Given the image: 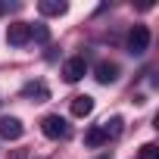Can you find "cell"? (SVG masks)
<instances>
[{
  "label": "cell",
  "instance_id": "obj_15",
  "mask_svg": "<svg viewBox=\"0 0 159 159\" xmlns=\"http://www.w3.org/2000/svg\"><path fill=\"white\" fill-rule=\"evenodd\" d=\"M3 13H7V3H0V16H3Z\"/></svg>",
  "mask_w": 159,
  "mask_h": 159
},
{
  "label": "cell",
  "instance_id": "obj_8",
  "mask_svg": "<svg viewBox=\"0 0 159 159\" xmlns=\"http://www.w3.org/2000/svg\"><path fill=\"white\" fill-rule=\"evenodd\" d=\"M38 13L41 16H66L69 13V3H66V0H41Z\"/></svg>",
  "mask_w": 159,
  "mask_h": 159
},
{
  "label": "cell",
  "instance_id": "obj_1",
  "mask_svg": "<svg viewBox=\"0 0 159 159\" xmlns=\"http://www.w3.org/2000/svg\"><path fill=\"white\" fill-rule=\"evenodd\" d=\"M147 47H150V28L147 25H134L128 31V53L131 56H143Z\"/></svg>",
  "mask_w": 159,
  "mask_h": 159
},
{
  "label": "cell",
  "instance_id": "obj_14",
  "mask_svg": "<svg viewBox=\"0 0 159 159\" xmlns=\"http://www.w3.org/2000/svg\"><path fill=\"white\" fill-rule=\"evenodd\" d=\"M13 159H28V156H25V153H16V156H13Z\"/></svg>",
  "mask_w": 159,
  "mask_h": 159
},
{
  "label": "cell",
  "instance_id": "obj_10",
  "mask_svg": "<svg viewBox=\"0 0 159 159\" xmlns=\"http://www.w3.org/2000/svg\"><path fill=\"white\" fill-rule=\"evenodd\" d=\"M100 128H103V134H106V143H109V140H116V137L122 134L125 122H122V116H112V119H106V122H103Z\"/></svg>",
  "mask_w": 159,
  "mask_h": 159
},
{
  "label": "cell",
  "instance_id": "obj_5",
  "mask_svg": "<svg viewBox=\"0 0 159 159\" xmlns=\"http://www.w3.org/2000/svg\"><path fill=\"white\" fill-rule=\"evenodd\" d=\"M22 134H25L22 119H16V116H3V119H0V137H3V140H19Z\"/></svg>",
  "mask_w": 159,
  "mask_h": 159
},
{
  "label": "cell",
  "instance_id": "obj_13",
  "mask_svg": "<svg viewBox=\"0 0 159 159\" xmlns=\"http://www.w3.org/2000/svg\"><path fill=\"white\" fill-rule=\"evenodd\" d=\"M137 159H159V147L156 143H143L140 153H137Z\"/></svg>",
  "mask_w": 159,
  "mask_h": 159
},
{
  "label": "cell",
  "instance_id": "obj_7",
  "mask_svg": "<svg viewBox=\"0 0 159 159\" xmlns=\"http://www.w3.org/2000/svg\"><path fill=\"white\" fill-rule=\"evenodd\" d=\"M94 112V97L81 94V97H72V116L75 119H88Z\"/></svg>",
  "mask_w": 159,
  "mask_h": 159
},
{
  "label": "cell",
  "instance_id": "obj_3",
  "mask_svg": "<svg viewBox=\"0 0 159 159\" xmlns=\"http://www.w3.org/2000/svg\"><path fill=\"white\" fill-rule=\"evenodd\" d=\"M41 131H44V137L59 140V137H66V134H69V125H66V119H62V116H44Z\"/></svg>",
  "mask_w": 159,
  "mask_h": 159
},
{
  "label": "cell",
  "instance_id": "obj_9",
  "mask_svg": "<svg viewBox=\"0 0 159 159\" xmlns=\"http://www.w3.org/2000/svg\"><path fill=\"white\" fill-rule=\"evenodd\" d=\"M22 97H34V103H44V100H50V91L44 81H31L22 88Z\"/></svg>",
  "mask_w": 159,
  "mask_h": 159
},
{
  "label": "cell",
  "instance_id": "obj_12",
  "mask_svg": "<svg viewBox=\"0 0 159 159\" xmlns=\"http://www.w3.org/2000/svg\"><path fill=\"white\" fill-rule=\"evenodd\" d=\"M31 38L41 41V44H47V41H50V28H47L44 22H34V25H31Z\"/></svg>",
  "mask_w": 159,
  "mask_h": 159
},
{
  "label": "cell",
  "instance_id": "obj_4",
  "mask_svg": "<svg viewBox=\"0 0 159 159\" xmlns=\"http://www.w3.org/2000/svg\"><path fill=\"white\" fill-rule=\"evenodd\" d=\"M28 41H31V25H28V22H13V25H7V44L25 47Z\"/></svg>",
  "mask_w": 159,
  "mask_h": 159
},
{
  "label": "cell",
  "instance_id": "obj_11",
  "mask_svg": "<svg viewBox=\"0 0 159 159\" xmlns=\"http://www.w3.org/2000/svg\"><path fill=\"white\" fill-rule=\"evenodd\" d=\"M84 143H88V147H94V150H97V147H103V143H106V134H103V128H100V125L88 128V131H84Z\"/></svg>",
  "mask_w": 159,
  "mask_h": 159
},
{
  "label": "cell",
  "instance_id": "obj_2",
  "mask_svg": "<svg viewBox=\"0 0 159 159\" xmlns=\"http://www.w3.org/2000/svg\"><path fill=\"white\" fill-rule=\"evenodd\" d=\"M84 75H88V59H84V56H72V59L62 62V78H66L69 84L81 81Z\"/></svg>",
  "mask_w": 159,
  "mask_h": 159
},
{
  "label": "cell",
  "instance_id": "obj_6",
  "mask_svg": "<svg viewBox=\"0 0 159 159\" xmlns=\"http://www.w3.org/2000/svg\"><path fill=\"white\" fill-rule=\"evenodd\" d=\"M94 78H97L100 84H112L116 78H119V66L109 62V59H100V62L94 66Z\"/></svg>",
  "mask_w": 159,
  "mask_h": 159
}]
</instances>
